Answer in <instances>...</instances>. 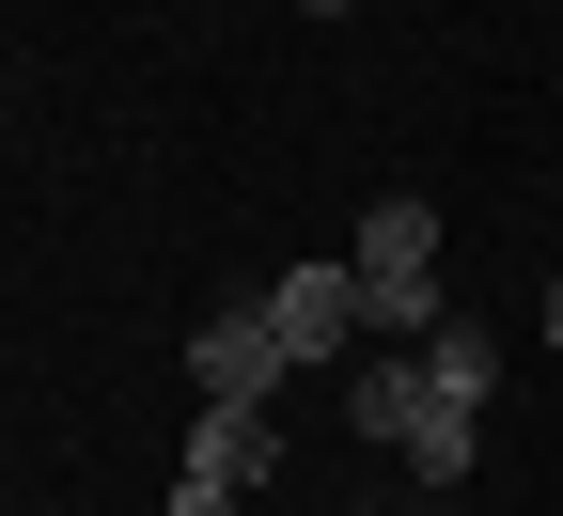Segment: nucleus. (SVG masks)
Returning a JSON list of instances; mask_svg holds the SVG:
<instances>
[{
  "label": "nucleus",
  "mask_w": 563,
  "mask_h": 516,
  "mask_svg": "<svg viewBox=\"0 0 563 516\" xmlns=\"http://www.w3.org/2000/svg\"><path fill=\"white\" fill-rule=\"evenodd\" d=\"M344 282H361V329L422 344V329H439V204L391 188V204L361 219V251H344Z\"/></svg>",
  "instance_id": "1"
},
{
  "label": "nucleus",
  "mask_w": 563,
  "mask_h": 516,
  "mask_svg": "<svg viewBox=\"0 0 563 516\" xmlns=\"http://www.w3.org/2000/svg\"><path fill=\"white\" fill-rule=\"evenodd\" d=\"M282 376H298V360H282V329H266V298H220V314L188 329V392H203V407H266Z\"/></svg>",
  "instance_id": "2"
},
{
  "label": "nucleus",
  "mask_w": 563,
  "mask_h": 516,
  "mask_svg": "<svg viewBox=\"0 0 563 516\" xmlns=\"http://www.w3.org/2000/svg\"><path fill=\"white\" fill-rule=\"evenodd\" d=\"M266 329H282L298 376H329V360H361V282H344V266H282L266 282Z\"/></svg>",
  "instance_id": "3"
},
{
  "label": "nucleus",
  "mask_w": 563,
  "mask_h": 516,
  "mask_svg": "<svg viewBox=\"0 0 563 516\" xmlns=\"http://www.w3.org/2000/svg\"><path fill=\"white\" fill-rule=\"evenodd\" d=\"M470 454H485V392H439V376H422V422H407V485H422V501H454V485H470Z\"/></svg>",
  "instance_id": "4"
},
{
  "label": "nucleus",
  "mask_w": 563,
  "mask_h": 516,
  "mask_svg": "<svg viewBox=\"0 0 563 516\" xmlns=\"http://www.w3.org/2000/svg\"><path fill=\"white\" fill-rule=\"evenodd\" d=\"M407 422H422V344H361L344 360V438H391L407 454Z\"/></svg>",
  "instance_id": "5"
},
{
  "label": "nucleus",
  "mask_w": 563,
  "mask_h": 516,
  "mask_svg": "<svg viewBox=\"0 0 563 516\" xmlns=\"http://www.w3.org/2000/svg\"><path fill=\"white\" fill-rule=\"evenodd\" d=\"M188 470H203V485H235V501H251V485L282 470V422H266V407H203V422H188Z\"/></svg>",
  "instance_id": "6"
},
{
  "label": "nucleus",
  "mask_w": 563,
  "mask_h": 516,
  "mask_svg": "<svg viewBox=\"0 0 563 516\" xmlns=\"http://www.w3.org/2000/svg\"><path fill=\"white\" fill-rule=\"evenodd\" d=\"M157 516H235V485H203V470H173V501Z\"/></svg>",
  "instance_id": "7"
},
{
  "label": "nucleus",
  "mask_w": 563,
  "mask_h": 516,
  "mask_svg": "<svg viewBox=\"0 0 563 516\" xmlns=\"http://www.w3.org/2000/svg\"><path fill=\"white\" fill-rule=\"evenodd\" d=\"M298 17H361V0H298Z\"/></svg>",
  "instance_id": "8"
},
{
  "label": "nucleus",
  "mask_w": 563,
  "mask_h": 516,
  "mask_svg": "<svg viewBox=\"0 0 563 516\" xmlns=\"http://www.w3.org/2000/svg\"><path fill=\"white\" fill-rule=\"evenodd\" d=\"M548 344H563V282H548Z\"/></svg>",
  "instance_id": "9"
},
{
  "label": "nucleus",
  "mask_w": 563,
  "mask_h": 516,
  "mask_svg": "<svg viewBox=\"0 0 563 516\" xmlns=\"http://www.w3.org/2000/svg\"><path fill=\"white\" fill-rule=\"evenodd\" d=\"M422 516H454V501H422Z\"/></svg>",
  "instance_id": "10"
},
{
  "label": "nucleus",
  "mask_w": 563,
  "mask_h": 516,
  "mask_svg": "<svg viewBox=\"0 0 563 516\" xmlns=\"http://www.w3.org/2000/svg\"><path fill=\"white\" fill-rule=\"evenodd\" d=\"M0 79H16V63H0Z\"/></svg>",
  "instance_id": "11"
}]
</instances>
